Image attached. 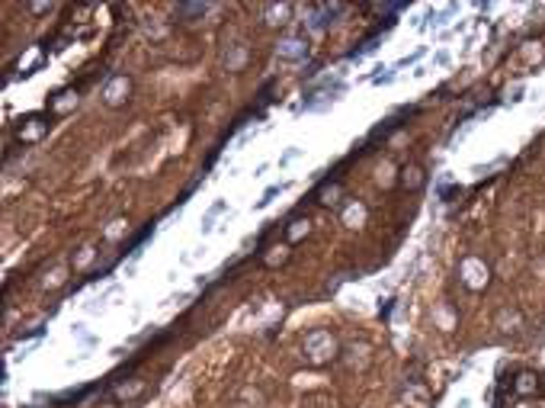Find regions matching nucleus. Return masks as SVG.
<instances>
[{
  "mask_svg": "<svg viewBox=\"0 0 545 408\" xmlns=\"http://www.w3.org/2000/svg\"><path fill=\"white\" fill-rule=\"evenodd\" d=\"M462 273H465V283L472 286V290H481V286L487 283V267L481 264V260H465V264H462Z\"/></svg>",
  "mask_w": 545,
  "mask_h": 408,
  "instance_id": "obj_1",
  "label": "nucleus"
},
{
  "mask_svg": "<svg viewBox=\"0 0 545 408\" xmlns=\"http://www.w3.org/2000/svg\"><path fill=\"white\" fill-rule=\"evenodd\" d=\"M125 93H128V81L125 78H115L113 84L106 87V103L109 106H119L122 100H125Z\"/></svg>",
  "mask_w": 545,
  "mask_h": 408,
  "instance_id": "obj_2",
  "label": "nucleus"
},
{
  "mask_svg": "<svg viewBox=\"0 0 545 408\" xmlns=\"http://www.w3.org/2000/svg\"><path fill=\"white\" fill-rule=\"evenodd\" d=\"M517 392H519V395H526V392H536V376H529V373H523V376H519V382H517Z\"/></svg>",
  "mask_w": 545,
  "mask_h": 408,
  "instance_id": "obj_3",
  "label": "nucleus"
},
{
  "mask_svg": "<svg viewBox=\"0 0 545 408\" xmlns=\"http://www.w3.org/2000/svg\"><path fill=\"white\" fill-rule=\"evenodd\" d=\"M218 213H224V203H215V206L209 209V215H205V222H202V232H209V228H212V219H215Z\"/></svg>",
  "mask_w": 545,
  "mask_h": 408,
  "instance_id": "obj_4",
  "label": "nucleus"
},
{
  "mask_svg": "<svg viewBox=\"0 0 545 408\" xmlns=\"http://www.w3.org/2000/svg\"><path fill=\"white\" fill-rule=\"evenodd\" d=\"M279 190H282V183H273V187H269V190H266V193H263V200H256V206H260V209H263V206H266V203H269V200H273V196H276V193H279Z\"/></svg>",
  "mask_w": 545,
  "mask_h": 408,
  "instance_id": "obj_5",
  "label": "nucleus"
},
{
  "mask_svg": "<svg viewBox=\"0 0 545 408\" xmlns=\"http://www.w3.org/2000/svg\"><path fill=\"white\" fill-rule=\"evenodd\" d=\"M295 155H299V148H289V151H286V155H282V161H279V164H289V161H292V158H295Z\"/></svg>",
  "mask_w": 545,
  "mask_h": 408,
  "instance_id": "obj_6",
  "label": "nucleus"
}]
</instances>
